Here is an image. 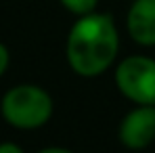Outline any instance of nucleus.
Wrapping results in <instances>:
<instances>
[{
  "mask_svg": "<svg viewBox=\"0 0 155 153\" xmlns=\"http://www.w3.org/2000/svg\"><path fill=\"white\" fill-rule=\"evenodd\" d=\"M117 44V32L109 15H86L69 32V65L80 76H97L113 63Z\"/></svg>",
  "mask_w": 155,
  "mask_h": 153,
  "instance_id": "obj_1",
  "label": "nucleus"
},
{
  "mask_svg": "<svg viewBox=\"0 0 155 153\" xmlns=\"http://www.w3.org/2000/svg\"><path fill=\"white\" fill-rule=\"evenodd\" d=\"M52 113L51 97L38 86H17L2 99V115L15 128H38Z\"/></svg>",
  "mask_w": 155,
  "mask_h": 153,
  "instance_id": "obj_2",
  "label": "nucleus"
},
{
  "mask_svg": "<svg viewBox=\"0 0 155 153\" xmlns=\"http://www.w3.org/2000/svg\"><path fill=\"white\" fill-rule=\"evenodd\" d=\"M117 88L136 103H155V61L147 57H130L115 72Z\"/></svg>",
  "mask_w": 155,
  "mask_h": 153,
  "instance_id": "obj_3",
  "label": "nucleus"
},
{
  "mask_svg": "<svg viewBox=\"0 0 155 153\" xmlns=\"http://www.w3.org/2000/svg\"><path fill=\"white\" fill-rule=\"evenodd\" d=\"M155 138V107L143 105L134 109L120 126V141L130 149H143Z\"/></svg>",
  "mask_w": 155,
  "mask_h": 153,
  "instance_id": "obj_4",
  "label": "nucleus"
},
{
  "mask_svg": "<svg viewBox=\"0 0 155 153\" xmlns=\"http://www.w3.org/2000/svg\"><path fill=\"white\" fill-rule=\"evenodd\" d=\"M130 36L145 46L155 44V0H136L128 15Z\"/></svg>",
  "mask_w": 155,
  "mask_h": 153,
  "instance_id": "obj_5",
  "label": "nucleus"
},
{
  "mask_svg": "<svg viewBox=\"0 0 155 153\" xmlns=\"http://www.w3.org/2000/svg\"><path fill=\"white\" fill-rule=\"evenodd\" d=\"M65 8H69L71 13L78 15H88L94 6H97V0H61Z\"/></svg>",
  "mask_w": 155,
  "mask_h": 153,
  "instance_id": "obj_6",
  "label": "nucleus"
},
{
  "mask_svg": "<svg viewBox=\"0 0 155 153\" xmlns=\"http://www.w3.org/2000/svg\"><path fill=\"white\" fill-rule=\"evenodd\" d=\"M6 65H8V51H6L4 44H0V76L4 74Z\"/></svg>",
  "mask_w": 155,
  "mask_h": 153,
  "instance_id": "obj_7",
  "label": "nucleus"
},
{
  "mask_svg": "<svg viewBox=\"0 0 155 153\" xmlns=\"http://www.w3.org/2000/svg\"><path fill=\"white\" fill-rule=\"evenodd\" d=\"M0 153H21V147H17V145H0Z\"/></svg>",
  "mask_w": 155,
  "mask_h": 153,
  "instance_id": "obj_8",
  "label": "nucleus"
}]
</instances>
